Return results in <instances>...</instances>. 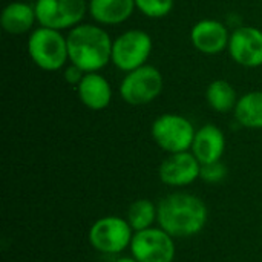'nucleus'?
Returning a JSON list of instances; mask_svg holds the SVG:
<instances>
[{
	"instance_id": "nucleus-13",
	"label": "nucleus",
	"mask_w": 262,
	"mask_h": 262,
	"mask_svg": "<svg viewBox=\"0 0 262 262\" xmlns=\"http://www.w3.org/2000/svg\"><path fill=\"white\" fill-rule=\"evenodd\" d=\"M226 150V137L215 124H206L195 134L190 152L201 164L221 161Z\"/></svg>"
},
{
	"instance_id": "nucleus-7",
	"label": "nucleus",
	"mask_w": 262,
	"mask_h": 262,
	"mask_svg": "<svg viewBox=\"0 0 262 262\" xmlns=\"http://www.w3.org/2000/svg\"><path fill=\"white\" fill-rule=\"evenodd\" d=\"M163 91V75L150 64H143L126 74L120 84L121 98L134 106L154 101Z\"/></svg>"
},
{
	"instance_id": "nucleus-10",
	"label": "nucleus",
	"mask_w": 262,
	"mask_h": 262,
	"mask_svg": "<svg viewBox=\"0 0 262 262\" xmlns=\"http://www.w3.org/2000/svg\"><path fill=\"white\" fill-rule=\"evenodd\" d=\"M201 173V163L196 157L186 150L170 154L158 169V177L163 184L170 187H186L193 184Z\"/></svg>"
},
{
	"instance_id": "nucleus-20",
	"label": "nucleus",
	"mask_w": 262,
	"mask_h": 262,
	"mask_svg": "<svg viewBox=\"0 0 262 262\" xmlns=\"http://www.w3.org/2000/svg\"><path fill=\"white\" fill-rule=\"evenodd\" d=\"M137 8L150 18H161L173 9V0H135Z\"/></svg>"
},
{
	"instance_id": "nucleus-24",
	"label": "nucleus",
	"mask_w": 262,
	"mask_h": 262,
	"mask_svg": "<svg viewBox=\"0 0 262 262\" xmlns=\"http://www.w3.org/2000/svg\"><path fill=\"white\" fill-rule=\"evenodd\" d=\"M261 230H262V226H261Z\"/></svg>"
},
{
	"instance_id": "nucleus-11",
	"label": "nucleus",
	"mask_w": 262,
	"mask_h": 262,
	"mask_svg": "<svg viewBox=\"0 0 262 262\" xmlns=\"http://www.w3.org/2000/svg\"><path fill=\"white\" fill-rule=\"evenodd\" d=\"M230 57L241 66H262V31L253 26L236 28L229 40Z\"/></svg>"
},
{
	"instance_id": "nucleus-23",
	"label": "nucleus",
	"mask_w": 262,
	"mask_h": 262,
	"mask_svg": "<svg viewBox=\"0 0 262 262\" xmlns=\"http://www.w3.org/2000/svg\"><path fill=\"white\" fill-rule=\"evenodd\" d=\"M114 262H138L132 255L130 256H121V258H118V259H115Z\"/></svg>"
},
{
	"instance_id": "nucleus-16",
	"label": "nucleus",
	"mask_w": 262,
	"mask_h": 262,
	"mask_svg": "<svg viewBox=\"0 0 262 262\" xmlns=\"http://www.w3.org/2000/svg\"><path fill=\"white\" fill-rule=\"evenodd\" d=\"M37 20L34 6L23 2H12L6 5L2 12L0 23L2 28L12 35H21L28 32Z\"/></svg>"
},
{
	"instance_id": "nucleus-21",
	"label": "nucleus",
	"mask_w": 262,
	"mask_h": 262,
	"mask_svg": "<svg viewBox=\"0 0 262 262\" xmlns=\"http://www.w3.org/2000/svg\"><path fill=\"white\" fill-rule=\"evenodd\" d=\"M227 177V167L224 163L221 161H215V163H209V164H201V173L200 178L209 184H218L221 181H224V178Z\"/></svg>"
},
{
	"instance_id": "nucleus-17",
	"label": "nucleus",
	"mask_w": 262,
	"mask_h": 262,
	"mask_svg": "<svg viewBox=\"0 0 262 262\" xmlns=\"http://www.w3.org/2000/svg\"><path fill=\"white\" fill-rule=\"evenodd\" d=\"M236 121L249 129H262V91H253L241 98L235 106Z\"/></svg>"
},
{
	"instance_id": "nucleus-14",
	"label": "nucleus",
	"mask_w": 262,
	"mask_h": 262,
	"mask_svg": "<svg viewBox=\"0 0 262 262\" xmlns=\"http://www.w3.org/2000/svg\"><path fill=\"white\" fill-rule=\"evenodd\" d=\"M77 91L80 101L92 111H103L112 101L111 84L98 72L84 74L83 80L77 86Z\"/></svg>"
},
{
	"instance_id": "nucleus-2",
	"label": "nucleus",
	"mask_w": 262,
	"mask_h": 262,
	"mask_svg": "<svg viewBox=\"0 0 262 262\" xmlns=\"http://www.w3.org/2000/svg\"><path fill=\"white\" fill-rule=\"evenodd\" d=\"M66 38L69 60L84 72H98L112 61L114 41L103 28L95 25H77Z\"/></svg>"
},
{
	"instance_id": "nucleus-12",
	"label": "nucleus",
	"mask_w": 262,
	"mask_h": 262,
	"mask_svg": "<svg viewBox=\"0 0 262 262\" xmlns=\"http://www.w3.org/2000/svg\"><path fill=\"white\" fill-rule=\"evenodd\" d=\"M190 40L200 52L215 55L229 48L230 35L227 32V28L221 21L206 18L193 25L190 31Z\"/></svg>"
},
{
	"instance_id": "nucleus-1",
	"label": "nucleus",
	"mask_w": 262,
	"mask_h": 262,
	"mask_svg": "<svg viewBox=\"0 0 262 262\" xmlns=\"http://www.w3.org/2000/svg\"><path fill=\"white\" fill-rule=\"evenodd\" d=\"M157 224L173 238H190L204 230L209 207L196 195L172 192L160 200Z\"/></svg>"
},
{
	"instance_id": "nucleus-3",
	"label": "nucleus",
	"mask_w": 262,
	"mask_h": 262,
	"mask_svg": "<svg viewBox=\"0 0 262 262\" xmlns=\"http://www.w3.org/2000/svg\"><path fill=\"white\" fill-rule=\"evenodd\" d=\"M28 52L31 60L43 71H58L69 58L68 38L60 31L40 26L32 31L28 40Z\"/></svg>"
},
{
	"instance_id": "nucleus-6",
	"label": "nucleus",
	"mask_w": 262,
	"mask_h": 262,
	"mask_svg": "<svg viewBox=\"0 0 262 262\" xmlns=\"http://www.w3.org/2000/svg\"><path fill=\"white\" fill-rule=\"evenodd\" d=\"M129 249L138 262H173L177 255L175 238L160 226L135 232Z\"/></svg>"
},
{
	"instance_id": "nucleus-22",
	"label": "nucleus",
	"mask_w": 262,
	"mask_h": 262,
	"mask_svg": "<svg viewBox=\"0 0 262 262\" xmlns=\"http://www.w3.org/2000/svg\"><path fill=\"white\" fill-rule=\"evenodd\" d=\"M84 74H88V72H84L83 69H80V68L75 66V64H71V66L64 71V80H66L69 84H72V86H74V84L78 86L80 81L83 80Z\"/></svg>"
},
{
	"instance_id": "nucleus-9",
	"label": "nucleus",
	"mask_w": 262,
	"mask_h": 262,
	"mask_svg": "<svg viewBox=\"0 0 262 262\" xmlns=\"http://www.w3.org/2000/svg\"><path fill=\"white\" fill-rule=\"evenodd\" d=\"M34 9L40 26L61 31L77 26L89 8L86 0H37Z\"/></svg>"
},
{
	"instance_id": "nucleus-19",
	"label": "nucleus",
	"mask_w": 262,
	"mask_h": 262,
	"mask_svg": "<svg viewBox=\"0 0 262 262\" xmlns=\"http://www.w3.org/2000/svg\"><path fill=\"white\" fill-rule=\"evenodd\" d=\"M157 216L158 206L147 198H140L129 206L126 220L134 232H141L149 227H154V224L157 223Z\"/></svg>"
},
{
	"instance_id": "nucleus-5",
	"label": "nucleus",
	"mask_w": 262,
	"mask_h": 262,
	"mask_svg": "<svg viewBox=\"0 0 262 262\" xmlns=\"http://www.w3.org/2000/svg\"><path fill=\"white\" fill-rule=\"evenodd\" d=\"M193 124L183 115L164 114L152 124V137L155 143L167 154H178L192 149L195 138Z\"/></svg>"
},
{
	"instance_id": "nucleus-15",
	"label": "nucleus",
	"mask_w": 262,
	"mask_h": 262,
	"mask_svg": "<svg viewBox=\"0 0 262 262\" xmlns=\"http://www.w3.org/2000/svg\"><path fill=\"white\" fill-rule=\"evenodd\" d=\"M89 12L101 25H120L126 21L137 8L135 0H91Z\"/></svg>"
},
{
	"instance_id": "nucleus-8",
	"label": "nucleus",
	"mask_w": 262,
	"mask_h": 262,
	"mask_svg": "<svg viewBox=\"0 0 262 262\" xmlns=\"http://www.w3.org/2000/svg\"><path fill=\"white\" fill-rule=\"evenodd\" d=\"M152 52V38L141 29H130L121 34L112 45V63L124 71L130 72L146 64Z\"/></svg>"
},
{
	"instance_id": "nucleus-18",
	"label": "nucleus",
	"mask_w": 262,
	"mask_h": 262,
	"mask_svg": "<svg viewBox=\"0 0 262 262\" xmlns=\"http://www.w3.org/2000/svg\"><path fill=\"white\" fill-rule=\"evenodd\" d=\"M206 100L213 111L221 112V114L230 112L232 109H235L238 103L233 86L226 80L212 81L206 91Z\"/></svg>"
},
{
	"instance_id": "nucleus-4",
	"label": "nucleus",
	"mask_w": 262,
	"mask_h": 262,
	"mask_svg": "<svg viewBox=\"0 0 262 262\" xmlns=\"http://www.w3.org/2000/svg\"><path fill=\"white\" fill-rule=\"evenodd\" d=\"M134 230L126 218L107 215L98 218L88 232L91 246L103 255H120L130 247Z\"/></svg>"
}]
</instances>
